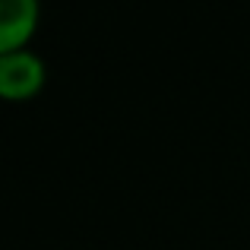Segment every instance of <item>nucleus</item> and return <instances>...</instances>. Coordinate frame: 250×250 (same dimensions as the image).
I'll list each match as a JSON object with an SVG mask.
<instances>
[{"mask_svg":"<svg viewBox=\"0 0 250 250\" xmlns=\"http://www.w3.org/2000/svg\"><path fill=\"white\" fill-rule=\"evenodd\" d=\"M44 73L42 63L25 51H13V54L0 57V95L6 98H25L42 85Z\"/></svg>","mask_w":250,"mask_h":250,"instance_id":"nucleus-1","label":"nucleus"},{"mask_svg":"<svg viewBox=\"0 0 250 250\" xmlns=\"http://www.w3.org/2000/svg\"><path fill=\"white\" fill-rule=\"evenodd\" d=\"M35 29V0H0V57L19 51Z\"/></svg>","mask_w":250,"mask_h":250,"instance_id":"nucleus-2","label":"nucleus"}]
</instances>
